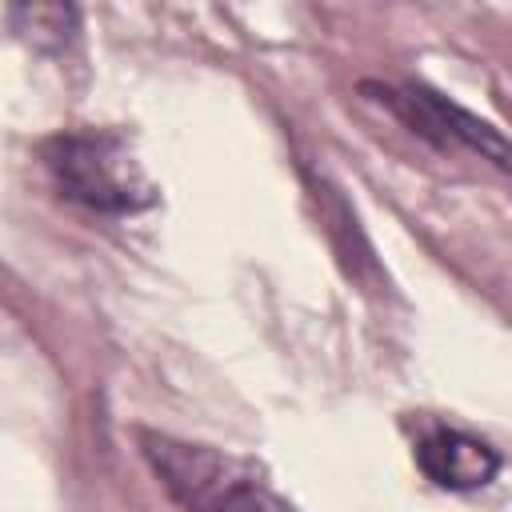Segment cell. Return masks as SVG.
Returning <instances> with one entry per match:
<instances>
[{
  "label": "cell",
  "instance_id": "cell-1",
  "mask_svg": "<svg viewBox=\"0 0 512 512\" xmlns=\"http://www.w3.org/2000/svg\"><path fill=\"white\" fill-rule=\"evenodd\" d=\"M140 444L168 496L188 512H292L256 468L236 456L156 432H140Z\"/></svg>",
  "mask_w": 512,
  "mask_h": 512
},
{
  "label": "cell",
  "instance_id": "cell-2",
  "mask_svg": "<svg viewBox=\"0 0 512 512\" xmlns=\"http://www.w3.org/2000/svg\"><path fill=\"white\" fill-rule=\"evenodd\" d=\"M48 168L60 192L96 212H136L152 204V184L120 136H60L48 148Z\"/></svg>",
  "mask_w": 512,
  "mask_h": 512
},
{
  "label": "cell",
  "instance_id": "cell-3",
  "mask_svg": "<svg viewBox=\"0 0 512 512\" xmlns=\"http://www.w3.org/2000/svg\"><path fill=\"white\" fill-rule=\"evenodd\" d=\"M364 92H376L380 104H388L412 132L436 140V144H464L472 152H480L484 160H492L500 172L512 176V144L484 120H476L472 112H464L460 104L444 100L432 88H384V84H364Z\"/></svg>",
  "mask_w": 512,
  "mask_h": 512
},
{
  "label": "cell",
  "instance_id": "cell-4",
  "mask_svg": "<svg viewBox=\"0 0 512 512\" xmlns=\"http://www.w3.org/2000/svg\"><path fill=\"white\" fill-rule=\"evenodd\" d=\"M416 464L420 472L448 492H476L496 480L500 472V452L468 432L456 428H436L416 444Z\"/></svg>",
  "mask_w": 512,
  "mask_h": 512
}]
</instances>
